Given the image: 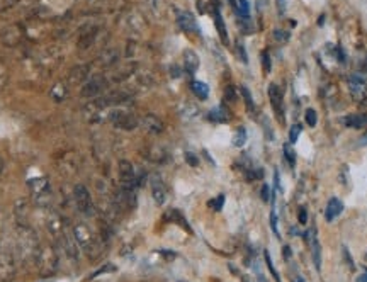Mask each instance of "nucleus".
Segmentation results:
<instances>
[{"label": "nucleus", "mask_w": 367, "mask_h": 282, "mask_svg": "<svg viewBox=\"0 0 367 282\" xmlns=\"http://www.w3.org/2000/svg\"><path fill=\"white\" fill-rule=\"evenodd\" d=\"M73 230V236H75L77 243H78V248L84 252L87 257L95 260L100 255V245L97 241V238L94 236V233L89 230V226H85V224H77L75 228H72Z\"/></svg>", "instance_id": "nucleus-1"}, {"label": "nucleus", "mask_w": 367, "mask_h": 282, "mask_svg": "<svg viewBox=\"0 0 367 282\" xmlns=\"http://www.w3.org/2000/svg\"><path fill=\"white\" fill-rule=\"evenodd\" d=\"M117 174H119V189L126 192H136L138 179L134 167L129 160H119L117 164Z\"/></svg>", "instance_id": "nucleus-2"}, {"label": "nucleus", "mask_w": 367, "mask_h": 282, "mask_svg": "<svg viewBox=\"0 0 367 282\" xmlns=\"http://www.w3.org/2000/svg\"><path fill=\"white\" fill-rule=\"evenodd\" d=\"M29 189H31L33 197L36 199L38 206L46 208V206L51 202V187H50V182H48L46 177L29 180Z\"/></svg>", "instance_id": "nucleus-3"}, {"label": "nucleus", "mask_w": 367, "mask_h": 282, "mask_svg": "<svg viewBox=\"0 0 367 282\" xmlns=\"http://www.w3.org/2000/svg\"><path fill=\"white\" fill-rule=\"evenodd\" d=\"M73 197H75V204H77L78 213H82L84 216H92L95 213L94 202H92V196H90V192L87 191L85 186L77 184V186L73 187Z\"/></svg>", "instance_id": "nucleus-4"}, {"label": "nucleus", "mask_w": 367, "mask_h": 282, "mask_svg": "<svg viewBox=\"0 0 367 282\" xmlns=\"http://www.w3.org/2000/svg\"><path fill=\"white\" fill-rule=\"evenodd\" d=\"M109 121L122 131H133L138 127V119L128 111H112L109 114Z\"/></svg>", "instance_id": "nucleus-5"}, {"label": "nucleus", "mask_w": 367, "mask_h": 282, "mask_svg": "<svg viewBox=\"0 0 367 282\" xmlns=\"http://www.w3.org/2000/svg\"><path fill=\"white\" fill-rule=\"evenodd\" d=\"M36 262H38V267H39V270H41V274L46 275V274L55 272L58 260H56V253L53 252V248H51V246H48V248L39 250V255H38Z\"/></svg>", "instance_id": "nucleus-6"}, {"label": "nucleus", "mask_w": 367, "mask_h": 282, "mask_svg": "<svg viewBox=\"0 0 367 282\" xmlns=\"http://www.w3.org/2000/svg\"><path fill=\"white\" fill-rule=\"evenodd\" d=\"M348 90L353 99H364L367 94V78L362 73H352L348 77Z\"/></svg>", "instance_id": "nucleus-7"}, {"label": "nucleus", "mask_w": 367, "mask_h": 282, "mask_svg": "<svg viewBox=\"0 0 367 282\" xmlns=\"http://www.w3.org/2000/svg\"><path fill=\"white\" fill-rule=\"evenodd\" d=\"M269 99H270V104H272V109L279 119V122H284V95H282L281 87L275 85V83H270Z\"/></svg>", "instance_id": "nucleus-8"}, {"label": "nucleus", "mask_w": 367, "mask_h": 282, "mask_svg": "<svg viewBox=\"0 0 367 282\" xmlns=\"http://www.w3.org/2000/svg\"><path fill=\"white\" fill-rule=\"evenodd\" d=\"M104 87H106V80L100 78V77H95V78H92V80L85 82L84 85H82L80 95L85 97V99H94V97H97L100 92L104 90Z\"/></svg>", "instance_id": "nucleus-9"}, {"label": "nucleus", "mask_w": 367, "mask_h": 282, "mask_svg": "<svg viewBox=\"0 0 367 282\" xmlns=\"http://www.w3.org/2000/svg\"><path fill=\"white\" fill-rule=\"evenodd\" d=\"M150 187H151V196H153V199H155L156 204L158 206L165 204V199H167V189H165L163 182H161L160 175H156V174L151 175Z\"/></svg>", "instance_id": "nucleus-10"}, {"label": "nucleus", "mask_w": 367, "mask_h": 282, "mask_svg": "<svg viewBox=\"0 0 367 282\" xmlns=\"http://www.w3.org/2000/svg\"><path fill=\"white\" fill-rule=\"evenodd\" d=\"M177 23L180 26V29L186 31V33H198L199 31L198 23H196L194 16H192L191 12H178Z\"/></svg>", "instance_id": "nucleus-11"}, {"label": "nucleus", "mask_w": 367, "mask_h": 282, "mask_svg": "<svg viewBox=\"0 0 367 282\" xmlns=\"http://www.w3.org/2000/svg\"><path fill=\"white\" fill-rule=\"evenodd\" d=\"M141 122H143V126H145V129L151 134H160L161 131H163V122H161L155 114H146Z\"/></svg>", "instance_id": "nucleus-12"}, {"label": "nucleus", "mask_w": 367, "mask_h": 282, "mask_svg": "<svg viewBox=\"0 0 367 282\" xmlns=\"http://www.w3.org/2000/svg\"><path fill=\"white\" fill-rule=\"evenodd\" d=\"M87 77H89V67L87 65H78V67L70 70L68 80L72 85H80V83H84Z\"/></svg>", "instance_id": "nucleus-13"}, {"label": "nucleus", "mask_w": 367, "mask_h": 282, "mask_svg": "<svg viewBox=\"0 0 367 282\" xmlns=\"http://www.w3.org/2000/svg\"><path fill=\"white\" fill-rule=\"evenodd\" d=\"M342 211H343V204L340 202L336 197H331V199L328 201V204H326V211H325V219L328 223H331L333 219L336 218L338 214H342Z\"/></svg>", "instance_id": "nucleus-14"}, {"label": "nucleus", "mask_w": 367, "mask_h": 282, "mask_svg": "<svg viewBox=\"0 0 367 282\" xmlns=\"http://www.w3.org/2000/svg\"><path fill=\"white\" fill-rule=\"evenodd\" d=\"M183 65H186V70L189 73L198 72V68H199V56H198V53L192 51V50H186V51H183Z\"/></svg>", "instance_id": "nucleus-15"}, {"label": "nucleus", "mask_w": 367, "mask_h": 282, "mask_svg": "<svg viewBox=\"0 0 367 282\" xmlns=\"http://www.w3.org/2000/svg\"><path fill=\"white\" fill-rule=\"evenodd\" d=\"M343 124L347 127H353V129H359L367 124V114H350L343 119Z\"/></svg>", "instance_id": "nucleus-16"}, {"label": "nucleus", "mask_w": 367, "mask_h": 282, "mask_svg": "<svg viewBox=\"0 0 367 282\" xmlns=\"http://www.w3.org/2000/svg\"><path fill=\"white\" fill-rule=\"evenodd\" d=\"M214 24H216V29H218V34H220L223 45H228V31H226V26H225V21H223V16L221 12L214 11Z\"/></svg>", "instance_id": "nucleus-17"}, {"label": "nucleus", "mask_w": 367, "mask_h": 282, "mask_svg": "<svg viewBox=\"0 0 367 282\" xmlns=\"http://www.w3.org/2000/svg\"><path fill=\"white\" fill-rule=\"evenodd\" d=\"M191 89L192 92H194L196 95L199 97V99H208V95H209V87L206 85L204 82H199V80H194L191 83Z\"/></svg>", "instance_id": "nucleus-18"}, {"label": "nucleus", "mask_w": 367, "mask_h": 282, "mask_svg": "<svg viewBox=\"0 0 367 282\" xmlns=\"http://www.w3.org/2000/svg\"><path fill=\"white\" fill-rule=\"evenodd\" d=\"M209 119H211V121H216V122H226L230 119V116L225 107H216L209 112Z\"/></svg>", "instance_id": "nucleus-19"}, {"label": "nucleus", "mask_w": 367, "mask_h": 282, "mask_svg": "<svg viewBox=\"0 0 367 282\" xmlns=\"http://www.w3.org/2000/svg\"><path fill=\"white\" fill-rule=\"evenodd\" d=\"M235 4H237L235 9H237L238 16L242 17L243 21H250V6H248L247 0H237Z\"/></svg>", "instance_id": "nucleus-20"}, {"label": "nucleus", "mask_w": 367, "mask_h": 282, "mask_svg": "<svg viewBox=\"0 0 367 282\" xmlns=\"http://www.w3.org/2000/svg\"><path fill=\"white\" fill-rule=\"evenodd\" d=\"M245 141H247V131H245V127H238L233 136V145L235 147H243Z\"/></svg>", "instance_id": "nucleus-21"}, {"label": "nucleus", "mask_w": 367, "mask_h": 282, "mask_svg": "<svg viewBox=\"0 0 367 282\" xmlns=\"http://www.w3.org/2000/svg\"><path fill=\"white\" fill-rule=\"evenodd\" d=\"M242 95H243V99H245V105H247L248 111H250V112L255 111V104H253L252 94H250V90H248L245 85H242Z\"/></svg>", "instance_id": "nucleus-22"}, {"label": "nucleus", "mask_w": 367, "mask_h": 282, "mask_svg": "<svg viewBox=\"0 0 367 282\" xmlns=\"http://www.w3.org/2000/svg\"><path fill=\"white\" fill-rule=\"evenodd\" d=\"M313 260H314V265H316L318 270H321V248H320V243H318L316 240H314Z\"/></svg>", "instance_id": "nucleus-23"}, {"label": "nucleus", "mask_w": 367, "mask_h": 282, "mask_svg": "<svg viewBox=\"0 0 367 282\" xmlns=\"http://www.w3.org/2000/svg\"><path fill=\"white\" fill-rule=\"evenodd\" d=\"M284 157H286V162L289 164V167L296 165V153H294V150L291 147H287V145H284Z\"/></svg>", "instance_id": "nucleus-24"}, {"label": "nucleus", "mask_w": 367, "mask_h": 282, "mask_svg": "<svg viewBox=\"0 0 367 282\" xmlns=\"http://www.w3.org/2000/svg\"><path fill=\"white\" fill-rule=\"evenodd\" d=\"M264 257H265V263H267V267H269V270H270V274L274 275V279L275 282H281V277H279L277 274V270H275V267L272 265V260H270V255L269 252H264Z\"/></svg>", "instance_id": "nucleus-25"}, {"label": "nucleus", "mask_w": 367, "mask_h": 282, "mask_svg": "<svg viewBox=\"0 0 367 282\" xmlns=\"http://www.w3.org/2000/svg\"><path fill=\"white\" fill-rule=\"evenodd\" d=\"M301 131H303V126H301V124H294L291 127V131H289V141H291V143H296V141H298Z\"/></svg>", "instance_id": "nucleus-26"}, {"label": "nucleus", "mask_w": 367, "mask_h": 282, "mask_svg": "<svg viewBox=\"0 0 367 282\" xmlns=\"http://www.w3.org/2000/svg\"><path fill=\"white\" fill-rule=\"evenodd\" d=\"M223 204H225V196H223V194H220L216 199L209 201V208H213L214 211H221Z\"/></svg>", "instance_id": "nucleus-27"}, {"label": "nucleus", "mask_w": 367, "mask_h": 282, "mask_svg": "<svg viewBox=\"0 0 367 282\" xmlns=\"http://www.w3.org/2000/svg\"><path fill=\"white\" fill-rule=\"evenodd\" d=\"M306 122H308V126L314 127V124L318 122V116H316V111L314 109H308L306 111Z\"/></svg>", "instance_id": "nucleus-28"}, {"label": "nucleus", "mask_w": 367, "mask_h": 282, "mask_svg": "<svg viewBox=\"0 0 367 282\" xmlns=\"http://www.w3.org/2000/svg\"><path fill=\"white\" fill-rule=\"evenodd\" d=\"M7 78H9V75H7V68H6V65H4L2 61H0V92L4 90V87H6Z\"/></svg>", "instance_id": "nucleus-29"}, {"label": "nucleus", "mask_w": 367, "mask_h": 282, "mask_svg": "<svg viewBox=\"0 0 367 282\" xmlns=\"http://www.w3.org/2000/svg\"><path fill=\"white\" fill-rule=\"evenodd\" d=\"M289 33H286V31H281V29H275L274 31V39H277V41H281V43H286V41H289Z\"/></svg>", "instance_id": "nucleus-30"}, {"label": "nucleus", "mask_w": 367, "mask_h": 282, "mask_svg": "<svg viewBox=\"0 0 367 282\" xmlns=\"http://www.w3.org/2000/svg\"><path fill=\"white\" fill-rule=\"evenodd\" d=\"M262 65H264V72L270 73V55L269 51H262Z\"/></svg>", "instance_id": "nucleus-31"}, {"label": "nucleus", "mask_w": 367, "mask_h": 282, "mask_svg": "<svg viewBox=\"0 0 367 282\" xmlns=\"http://www.w3.org/2000/svg\"><path fill=\"white\" fill-rule=\"evenodd\" d=\"M270 228H272V231L275 233V236L279 238V228H277V214H275V211L270 213Z\"/></svg>", "instance_id": "nucleus-32"}, {"label": "nucleus", "mask_w": 367, "mask_h": 282, "mask_svg": "<svg viewBox=\"0 0 367 282\" xmlns=\"http://www.w3.org/2000/svg\"><path fill=\"white\" fill-rule=\"evenodd\" d=\"M237 50H238V55H240V58H242L243 63H248V56H247V53H245V48H243L242 41L237 43Z\"/></svg>", "instance_id": "nucleus-33"}, {"label": "nucleus", "mask_w": 367, "mask_h": 282, "mask_svg": "<svg viewBox=\"0 0 367 282\" xmlns=\"http://www.w3.org/2000/svg\"><path fill=\"white\" fill-rule=\"evenodd\" d=\"M225 97H226V100H230V102H235V99H237V95H235V90H233V87H228L225 92Z\"/></svg>", "instance_id": "nucleus-34"}, {"label": "nucleus", "mask_w": 367, "mask_h": 282, "mask_svg": "<svg viewBox=\"0 0 367 282\" xmlns=\"http://www.w3.org/2000/svg\"><path fill=\"white\" fill-rule=\"evenodd\" d=\"M298 218H299V223H301V224H306V223H308V211H306V208H301V209H299Z\"/></svg>", "instance_id": "nucleus-35"}, {"label": "nucleus", "mask_w": 367, "mask_h": 282, "mask_svg": "<svg viewBox=\"0 0 367 282\" xmlns=\"http://www.w3.org/2000/svg\"><path fill=\"white\" fill-rule=\"evenodd\" d=\"M343 257H345V260H347V263H348V267H350V268H352V270H353V268H355V265H353V260H352V257H350V253H348V250H347V248H345V246H343Z\"/></svg>", "instance_id": "nucleus-36"}, {"label": "nucleus", "mask_w": 367, "mask_h": 282, "mask_svg": "<svg viewBox=\"0 0 367 282\" xmlns=\"http://www.w3.org/2000/svg\"><path fill=\"white\" fill-rule=\"evenodd\" d=\"M186 160H187V164L192 165V167H196V165L199 164V162H198V158H196L194 155H192V153H186Z\"/></svg>", "instance_id": "nucleus-37"}, {"label": "nucleus", "mask_w": 367, "mask_h": 282, "mask_svg": "<svg viewBox=\"0 0 367 282\" xmlns=\"http://www.w3.org/2000/svg\"><path fill=\"white\" fill-rule=\"evenodd\" d=\"M260 196H262V199H264L265 202L269 201V196H270V194H269V186H267V184H264V186H262V192H260Z\"/></svg>", "instance_id": "nucleus-38"}, {"label": "nucleus", "mask_w": 367, "mask_h": 282, "mask_svg": "<svg viewBox=\"0 0 367 282\" xmlns=\"http://www.w3.org/2000/svg\"><path fill=\"white\" fill-rule=\"evenodd\" d=\"M267 6H269V0H257V9H259V12L265 11Z\"/></svg>", "instance_id": "nucleus-39"}, {"label": "nucleus", "mask_w": 367, "mask_h": 282, "mask_svg": "<svg viewBox=\"0 0 367 282\" xmlns=\"http://www.w3.org/2000/svg\"><path fill=\"white\" fill-rule=\"evenodd\" d=\"M282 255H284V258H291V248H289V246H284Z\"/></svg>", "instance_id": "nucleus-40"}, {"label": "nucleus", "mask_w": 367, "mask_h": 282, "mask_svg": "<svg viewBox=\"0 0 367 282\" xmlns=\"http://www.w3.org/2000/svg\"><path fill=\"white\" fill-rule=\"evenodd\" d=\"M357 282H367V270L359 277V279H357Z\"/></svg>", "instance_id": "nucleus-41"}, {"label": "nucleus", "mask_w": 367, "mask_h": 282, "mask_svg": "<svg viewBox=\"0 0 367 282\" xmlns=\"http://www.w3.org/2000/svg\"><path fill=\"white\" fill-rule=\"evenodd\" d=\"M277 2H279V12L284 14V0H277Z\"/></svg>", "instance_id": "nucleus-42"}, {"label": "nucleus", "mask_w": 367, "mask_h": 282, "mask_svg": "<svg viewBox=\"0 0 367 282\" xmlns=\"http://www.w3.org/2000/svg\"><path fill=\"white\" fill-rule=\"evenodd\" d=\"M2 170H4V162H2V158H0V174H2Z\"/></svg>", "instance_id": "nucleus-43"}, {"label": "nucleus", "mask_w": 367, "mask_h": 282, "mask_svg": "<svg viewBox=\"0 0 367 282\" xmlns=\"http://www.w3.org/2000/svg\"><path fill=\"white\" fill-rule=\"evenodd\" d=\"M362 145H367V134L364 136V138H362Z\"/></svg>", "instance_id": "nucleus-44"}, {"label": "nucleus", "mask_w": 367, "mask_h": 282, "mask_svg": "<svg viewBox=\"0 0 367 282\" xmlns=\"http://www.w3.org/2000/svg\"><path fill=\"white\" fill-rule=\"evenodd\" d=\"M294 282H304V279H303V277H298V279H296Z\"/></svg>", "instance_id": "nucleus-45"}]
</instances>
